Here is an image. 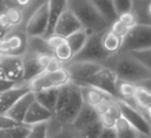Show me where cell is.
I'll return each mask as SVG.
<instances>
[{"instance_id": "cell-1", "label": "cell", "mask_w": 151, "mask_h": 138, "mask_svg": "<svg viewBox=\"0 0 151 138\" xmlns=\"http://www.w3.org/2000/svg\"><path fill=\"white\" fill-rule=\"evenodd\" d=\"M104 66L111 68L118 79L136 85L151 79V71L129 53H118L112 55Z\"/></svg>"}, {"instance_id": "cell-2", "label": "cell", "mask_w": 151, "mask_h": 138, "mask_svg": "<svg viewBox=\"0 0 151 138\" xmlns=\"http://www.w3.org/2000/svg\"><path fill=\"white\" fill-rule=\"evenodd\" d=\"M84 106L80 87L71 83L59 88L54 119L60 124H72Z\"/></svg>"}, {"instance_id": "cell-3", "label": "cell", "mask_w": 151, "mask_h": 138, "mask_svg": "<svg viewBox=\"0 0 151 138\" xmlns=\"http://www.w3.org/2000/svg\"><path fill=\"white\" fill-rule=\"evenodd\" d=\"M67 7L76 14L83 29L88 35L100 34L110 28V25L103 19L92 1H67Z\"/></svg>"}, {"instance_id": "cell-4", "label": "cell", "mask_w": 151, "mask_h": 138, "mask_svg": "<svg viewBox=\"0 0 151 138\" xmlns=\"http://www.w3.org/2000/svg\"><path fill=\"white\" fill-rule=\"evenodd\" d=\"M101 34H92L88 35L86 44L81 48V51L74 55L72 61L76 63H92V64H99L105 65L107 60L112 57L101 46ZM71 63V61H70Z\"/></svg>"}, {"instance_id": "cell-5", "label": "cell", "mask_w": 151, "mask_h": 138, "mask_svg": "<svg viewBox=\"0 0 151 138\" xmlns=\"http://www.w3.org/2000/svg\"><path fill=\"white\" fill-rule=\"evenodd\" d=\"M28 37L24 29L15 28L7 32L2 38H0V54L1 55H15L24 57L27 52Z\"/></svg>"}, {"instance_id": "cell-6", "label": "cell", "mask_w": 151, "mask_h": 138, "mask_svg": "<svg viewBox=\"0 0 151 138\" xmlns=\"http://www.w3.org/2000/svg\"><path fill=\"white\" fill-rule=\"evenodd\" d=\"M151 48V27L145 25H136L123 39L119 53H130Z\"/></svg>"}, {"instance_id": "cell-7", "label": "cell", "mask_w": 151, "mask_h": 138, "mask_svg": "<svg viewBox=\"0 0 151 138\" xmlns=\"http://www.w3.org/2000/svg\"><path fill=\"white\" fill-rule=\"evenodd\" d=\"M48 14L50 6L48 1H42L41 5L31 14L27 19L24 29L28 38H44L48 27Z\"/></svg>"}, {"instance_id": "cell-8", "label": "cell", "mask_w": 151, "mask_h": 138, "mask_svg": "<svg viewBox=\"0 0 151 138\" xmlns=\"http://www.w3.org/2000/svg\"><path fill=\"white\" fill-rule=\"evenodd\" d=\"M72 83V79L66 71V68H61L60 71L52 72V73H42L39 77L31 80L29 87L33 92L44 91V90H52V88H61Z\"/></svg>"}, {"instance_id": "cell-9", "label": "cell", "mask_w": 151, "mask_h": 138, "mask_svg": "<svg viewBox=\"0 0 151 138\" xmlns=\"http://www.w3.org/2000/svg\"><path fill=\"white\" fill-rule=\"evenodd\" d=\"M22 58L25 64V83H29L45 72L48 63L53 58V54L27 51Z\"/></svg>"}, {"instance_id": "cell-10", "label": "cell", "mask_w": 151, "mask_h": 138, "mask_svg": "<svg viewBox=\"0 0 151 138\" xmlns=\"http://www.w3.org/2000/svg\"><path fill=\"white\" fill-rule=\"evenodd\" d=\"M117 75L116 73L106 67V66H103L93 77H91L85 84L83 85H87V86H92V87H96V88H99L101 91H104L105 93L110 94L111 97H113L114 99L118 100V94H117Z\"/></svg>"}, {"instance_id": "cell-11", "label": "cell", "mask_w": 151, "mask_h": 138, "mask_svg": "<svg viewBox=\"0 0 151 138\" xmlns=\"http://www.w3.org/2000/svg\"><path fill=\"white\" fill-rule=\"evenodd\" d=\"M117 103H118V105L120 107L122 117L131 126H133L138 132H142V133H145V134H150L151 121H150V119L147 118L146 114H144L142 111H139L134 106L130 105L129 103H125L123 100H117Z\"/></svg>"}, {"instance_id": "cell-12", "label": "cell", "mask_w": 151, "mask_h": 138, "mask_svg": "<svg viewBox=\"0 0 151 138\" xmlns=\"http://www.w3.org/2000/svg\"><path fill=\"white\" fill-rule=\"evenodd\" d=\"M4 78L14 84L25 83V64L22 57L1 55Z\"/></svg>"}, {"instance_id": "cell-13", "label": "cell", "mask_w": 151, "mask_h": 138, "mask_svg": "<svg viewBox=\"0 0 151 138\" xmlns=\"http://www.w3.org/2000/svg\"><path fill=\"white\" fill-rule=\"evenodd\" d=\"M104 65L99 64H92V63H76L71 61L68 64H65L64 67L68 72L72 83L77 85L85 84L91 77H93Z\"/></svg>"}, {"instance_id": "cell-14", "label": "cell", "mask_w": 151, "mask_h": 138, "mask_svg": "<svg viewBox=\"0 0 151 138\" xmlns=\"http://www.w3.org/2000/svg\"><path fill=\"white\" fill-rule=\"evenodd\" d=\"M80 29H83L80 21L78 20L76 14L67 7L63 12V14L60 15V18H59V20L57 22V26H55V29H54V34L66 39L70 35H72L73 33L80 31Z\"/></svg>"}, {"instance_id": "cell-15", "label": "cell", "mask_w": 151, "mask_h": 138, "mask_svg": "<svg viewBox=\"0 0 151 138\" xmlns=\"http://www.w3.org/2000/svg\"><path fill=\"white\" fill-rule=\"evenodd\" d=\"M32 90L28 83L17 84L14 87L0 93V114H5L20 98L29 93Z\"/></svg>"}, {"instance_id": "cell-16", "label": "cell", "mask_w": 151, "mask_h": 138, "mask_svg": "<svg viewBox=\"0 0 151 138\" xmlns=\"http://www.w3.org/2000/svg\"><path fill=\"white\" fill-rule=\"evenodd\" d=\"M54 119V113L45 109L42 105H40L37 100H34L24 119V124L28 125L31 127L40 125V124H48L51 120Z\"/></svg>"}, {"instance_id": "cell-17", "label": "cell", "mask_w": 151, "mask_h": 138, "mask_svg": "<svg viewBox=\"0 0 151 138\" xmlns=\"http://www.w3.org/2000/svg\"><path fill=\"white\" fill-rule=\"evenodd\" d=\"M35 100L34 98V92L31 91L29 93L25 94L22 98H20L5 114L8 116L9 118H12L15 123L18 124H24V119H25V116L31 106V104Z\"/></svg>"}, {"instance_id": "cell-18", "label": "cell", "mask_w": 151, "mask_h": 138, "mask_svg": "<svg viewBox=\"0 0 151 138\" xmlns=\"http://www.w3.org/2000/svg\"><path fill=\"white\" fill-rule=\"evenodd\" d=\"M47 138H79V131L72 124H60L53 119L47 124Z\"/></svg>"}, {"instance_id": "cell-19", "label": "cell", "mask_w": 151, "mask_h": 138, "mask_svg": "<svg viewBox=\"0 0 151 138\" xmlns=\"http://www.w3.org/2000/svg\"><path fill=\"white\" fill-rule=\"evenodd\" d=\"M78 86L80 87V92H81L84 105H87L90 107L94 109L97 105H99L101 101H104L106 99H114L113 97H111L110 94L105 93L104 91H101L99 88H96V87H92V86H87V85H78Z\"/></svg>"}, {"instance_id": "cell-20", "label": "cell", "mask_w": 151, "mask_h": 138, "mask_svg": "<svg viewBox=\"0 0 151 138\" xmlns=\"http://www.w3.org/2000/svg\"><path fill=\"white\" fill-rule=\"evenodd\" d=\"M50 6V14H48V27L47 32L44 38H48L54 34V29L57 22L63 14V12L67 8V1H48Z\"/></svg>"}, {"instance_id": "cell-21", "label": "cell", "mask_w": 151, "mask_h": 138, "mask_svg": "<svg viewBox=\"0 0 151 138\" xmlns=\"http://www.w3.org/2000/svg\"><path fill=\"white\" fill-rule=\"evenodd\" d=\"M58 93H59V88L44 90V91L34 92V98L40 105H42L45 109L54 113L58 100Z\"/></svg>"}, {"instance_id": "cell-22", "label": "cell", "mask_w": 151, "mask_h": 138, "mask_svg": "<svg viewBox=\"0 0 151 138\" xmlns=\"http://www.w3.org/2000/svg\"><path fill=\"white\" fill-rule=\"evenodd\" d=\"M98 120H99V114L96 112V110L93 107L84 105L83 109L80 110V112L78 113V116L76 117L74 121L72 123V125L79 131L83 127H85L94 121H98Z\"/></svg>"}, {"instance_id": "cell-23", "label": "cell", "mask_w": 151, "mask_h": 138, "mask_svg": "<svg viewBox=\"0 0 151 138\" xmlns=\"http://www.w3.org/2000/svg\"><path fill=\"white\" fill-rule=\"evenodd\" d=\"M133 14L137 19V25L151 27V1H133Z\"/></svg>"}, {"instance_id": "cell-24", "label": "cell", "mask_w": 151, "mask_h": 138, "mask_svg": "<svg viewBox=\"0 0 151 138\" xmlns=\"http://www.w3.org/2000/svg\"><path fill=\"white\" fill-rule=\"evenodd\" d=\"M123 45V39L113 34L110 29L101 34V46L110 55H116L120 52Z\"/></svg>"}, {"instance_id": "cell-25", "label": "cell", "mask_w": 151, "mask_h": 138, "mask_svg": "<svg viewBox=\"0 0 151 138\" xmlns=\"http://www.w3.org/2000/svg\"><path fill=\"white\" fill-rule=\"evenodd\" d=\"M116 87H117L118 100H123L125 103H129L130 105H133V97L137 92L138 86L136 84L118 79Z\"/></svg>"}, {"instance_id": "cell-26", "label": "cell", "mask_w": 151, "mask_h": 138, "mask_svg": "<svg viewBox=\"0 0 151 138\" xmlns=\"http://www.w3.org/2000/svg\"><path fill=\"white\" fill-rule=\"evenodd\" d=\"M99 14L103 17V19L111 26L114 21L118 20V14L116 13L113 1H92Z\"/></svg>"}, {"instance_id": "cell-27", "label": "cell", "mask_w": 151, "mask_h": 138, "mask_svg": "<svg viewBox=\"0 0 151 138\" xmlns=\"http://www.w3.org/2000/svg\"><path fill=\"white\" fill-rule=\"evenodd\" d=\"M122 117V112H120V107L117 103V100L113 101L112 106L110 107L109 112H106L105 114L99 117V121L103 125L104 129H114L117 120Z\"/></svg>"}, {"instance_id": "cell-28", "label": "cell", "mask_w": 151, "mask_h": 138, "mask_svg": "<svg viewBox=\"0 0 151 138\" xmlns=\"http://www.w3.org/2000/svg\"><path fill=\"white\" fill-rule=\"evenodd\" d=\"M136 109L142 111L143 113H146L151 109V93L142 87L137 88V92L133 97V105Z\"/></svg>"}, {"instance_id": "cell-29", "label": "cell", "mask_w": 151, "mask_h": 138, "mask_svg": "<svg viewBox=\"0 0 151 138\" xmlns=\"http://www.w3.org/2000/svg\"><path fill=\"white\" fill-rule=\"evenodd\" d=\"M87 38H88V34L85 32V29H80V31L73 33L72 35H70L68 38H66V41L70 45V47H71V50H72L74 55L78 54L81 51V48L86 44Z\"/></svg>"}, {"instance_id": "cell-30", "label": "cell", "mask_w": 151, "mask_h": 138, "mask_svg": "<svg viewBox=\"0 0 151 138\" xmlns=\"http://www.w3.org/2000/svg\"><path fill=\"white\" fill-rule=\"evenodd\" d=\"M32 127L25 124H18L13 127L0 130V138H26Z\"/></svg>"}, {"instance_id": "cell-31", "label": "cell", "mask_w": 151, "mask_h": 138, "mask_svg": "<svg viewBox=\"0 0 151 138\" xmlns=\"http://www.w3.org/2000/svg\"><path fill=\"white\" fill-rule=\"evenodd\" d=\"M114 131L117 133V138H136L138 131L131 126L123 117H120L114 126Z\"/></svg>"}, {"instance_id": "cell-32", "label": "cell", "mask_w": 151, "mask_h": 138, "mask_svg": "<svg viewBox=\"0 0 151 138\" xmlns=\"http://www.w3.org/2000/svg\"><path fill=\"white\" fill-rule=\"evenodd\" d=\"M53 57H54L55 59H58L60 63H63L64 65H65V64H68L70 61H72L74 54H73V52H72L70 45L67 44L66 39H65L61 44H59V45L53 50Z\"/></svg>"}, {"instance_id": "cell-33", "label": "cell", "mask_w": 151, "mask_h": 138, "mask_svg": "<svg viewBox=\"0 0 151 138\" xmlns=\"http://www.w3.org/2000/svg\"><path fill=\"white\" fill-rule=\"evenodd\" d=\"M103 129L104 127L99 120L94 121V123L83 127L81 130H79V138H99Z\"/></svg>"}, {"instance_id": "cell-34", "label": "cell", "mask_w": 151, "mask_h": 138, "mask_svg": "<svg viewBox=\"0 0 151 138\" xmlns=\"http://www.w3.org/2000/svg\"><path fill=\"white\" fill-rule=\"evenodd\" d=\"M133 58H136L140 64H143L149 71H151V48L143 50V51H136V52H130Z\"/></svg>"}, {"instance_id": "cell-35", "label": "cell", "mask_w": 151, "mask_h": 138, "mask_svg": "<svg viewBox=\"0 0 151 138\" xmlns=\"http://www.w3.org/2000/svg\"><path fill=\"white\" fill-rule=\"evenodd\" d=\"M113 6L116 9V13L118 14V18L125 13L132 12L133 8V1H113Z\"/></svg>"}, {"instance_id": "cell-36", "label": "cell", "mask_w": 151, "mask_h": 138, "mask_svg": "<svg viewBox=\"0 0 151 138\" xmlns=\"http://www.w3.org/2000/svg\"><path fill=\"white\" fill-rule=\"evenodd\" d=\"M113 34H116L117 37H119V38H122V39H124L125 37H126V34L129 33V31H130V28H127L123 22H120L119 20H117V21H114L111 26H110V28H109Z\"/></svg>"}, {"instance_id": "cell-37", "label": "cell", "mask_w": 151, "mask_h": 138, "mask_svg": "<svg viewBox=\"0 0 151 138\" xmlns=\"http://www.w3.org/2000/svg\"><path fill=\"white\" fill-rule=\"evenodd\" d=\"M26 138H47V124L33 126Z\"/></svg>"}, {"instance_id": "cell-38", "label": "cell", "mask_w": 151, "mask_h": 138, "mask_svg": "<svg viewBox=\"0 0 151 138\" xmlns=\"http://www.w3.org/2000/svg\"><path fill=\"white\" fill-rule=\"evenodd\" d=\"M118 20L120 22H123L127 28H132L137 25V19H136V15L133 14V12H129V13H125L123 15H120L118 18Z\"/></svg>"}, {"instance_id": "cell-39", "label": "cell", "mask_w": 151, "mask_h": 138, "mask_svg": "<svg viewBox=\"0 0 151 138\" xmlns=\"http://www.w3.org/2000/svg\"><path fill=\"white\" fill-rule=\"evenodd\" d=\"M114 100H116V99H106V100L101 101L99 105H97V106L94 107V110H96V112L99 114V117L103 116V114H105L106 112H109V110H110V107L112 106V104H113Z\"/></svg>"}, {"instance_id": "cell-40", "label": "cell", "mask_w": 151, "mask_h": 138, "mask_svg": "<svg viewBox=\"0 0 151 138\" xmlns=\"http://www.w3.org/2000/svg\"><path fill=\"white\" fill-rule=\"evenodd\" d=\"M61 68H64V64H63V63H60L58 59H55V58L53 57V58H52V60L48 63V65H47V67H46L45 72H46V73H52V72L60 71ZM45 72H44V73H45Z\"/></svg>"}, {"instance_id": "cell-41", "label": "cell", "mask_w": 151, "mask_h": 138, "mask_svg": "<svg viewBox=\"0 0 151 138\" xmlns=\"http://www.w3.org/2000/svg\"><path fill=\"white\" fill-rule=\"evenodd\" d=\"M18 125V123H15L12 118H9L6 114H0V130H5V129H9Z\"/></svg>"}, {"instance_id": "cell-42", "label": "cell", "mask_w": 151, "mask_h": 138, "mask_svg": "<svg viewBox=\"0 0 151 138\" xmlns=\"http://www.w3.org/2000/svg\"><path fill=\"white\" fill-rule=\"evenodd\" d=\"M17 84L12 83V81H8L6 79H0V93L1 92H5L6 90H9L12 87H14Z\"/></svg>"}, {"instance_id": "cell-43", "label": "cell", "mask_w": 151, "mask_h": 138, "mask_svg": "<svg viewBox=\"0 0 151 138\" xmlns=\"http://www.w3.org/2000/svg\"><path fill=\"white\" fill-rule=\"evenodd\" d=\"M99 138H117V133L114 129H103Z\"/></svg>"}, {"instance_id": "cell-44", "label": "cell", "mask_w": 151, "mask_h": 138, "mask_svg": "<svg viewBox=\"0 0 151 138\" xmlns=\"http://www.w3.org/2000/svg\"><path fill=\"white\" fill-rule=\"evenodd\" d=\"M136 138H150V136L149 134H145V133H142V132H138L137 136H136Z\"/></svg>"}, {"instance_id": "cell-45", "label": "cell", "mask_w": 151, "mask_h": 138, "mask_svg": "<svg viewBox=\"0 0 151 138\" xmlns=\"http://www.w3.org/2000/svg\"><path fill=\"white\" fill-rule=\"evenodd\" d=\"M0 79H5L2 74V67H1V55H0Z\"/></svg>"}, {"instance_id": "cell-46", "label": "cell", "mask_w": 151, "mask_h": 138, "mask_svg": "<svg viewBox=\"0 0 151 138\" xmlns=\"http://www.w3.org/2000/svg\"><path fill=\"white\" fill-rule=\"evenodd\" d=\"M4 5H5V2H4V1H0V11H1V8L4 7ZM2 37H4V33L0 31V38H2Z\"/></svg>"}, {"instance_id": "cell-47", "label": "cell", "mask_w": 151, "mask_h": 138, "mask_svg": "<svg viewBox=\"0 0 151 138\" xmlns=\"http://www.w3.org/2000/svg\"><path fill=\"white\" fill-rule=\"evenodd\" d=\"M146 116H147V118H149V119H150V121H151V109L146 112Z\"/></svg>"}, {"instance_id": "cell-48", "label": "cell", "mask_w": 151, "mask_h": 138, "mask_svg": "<svg viewBox=\"0 0 151 138\" xmlns=\"http://www.w3.org/2000/svg\"><path fill=\"white\" fill-rule=\"evenodd\" d=\"M149 136H150V138H151V129H150V134H149Z\"/></svg>"}, {"instance_id": "cell-49", "label": "cell", "mask_w": 151, "mask_h": 138, "mask_svg": "<svg viewBox=\"0 0 151 138\" xmlns=\"http://www.w3.org/2000/svg\"><path fill=\"white\" fill-rule=\"evenodd\" d=\"M0 55H1V54H0Z\"/></svg>"}]
</instances>
